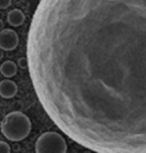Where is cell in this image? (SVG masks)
<instances>
[{"label": "cell", "instance_id": "2", "mask_svg": "<svg viewBox=\"0 0 146 153\" xmlns=\"http://www.w3.org/2000/svg\"><path fill=\"white\" fill-rule=\"evenodd\" d=\"M31 120L21 111L9 112L1 121L2 134L11 141H21L25 139L31 132Z\"/></svg>", "mask_w": 146, "mask_h": 153}, {"label": "cell", "instance_id": "10", "mask_svg": "<svg viewBox=\"0 0 146 153\" xmlns=\"http://www.w3.org/2000/svg\"><path fill=\"white\" fill-rule=\"evenodd\" d=\"M3 51H4V50H2V49L0 48V61L2 60L3 56H4V53H3Z\"/></svg>", "mask_w": 146, "mask_h": 153}, {"label": "cell", "instance_id": "8", "mask_svg": "<svg viewBox=\"0 0 146 153\" xmlns=\"http://www.w3.org/2000/svg\"><path fill=\"white\" fill-rule=\"evenodd\" d=\"M11 148L8 143L4 141H0V153H10Z\"/></svg>", "mask_w": 146, "mask_h": 153}, {"label": "cell", "instance_id": "5", "mask_svg": "<svg viewBox=\"0 0 146 153\" xmlns=\"http://www.w3.org/2000/svg\"><path fill=\"white\" fill-rule=\"evenodd\" d=\"M18 87L11 79H4L0 82V97L3 99H12L16 96Z\"/></svg>", "mask_w": 146, "mask_h": 153}, {"label": "cell", "instance_id": "9", "mask_svg": "<svg viewBox=\"0 0 146 153\" xmlns=\"http://www.w3.org/2000/svg\"><path fill=\"white\" fill-rule=\"evenodd\" d=\"M11 2L12 0H0V9L3 10V9L8 8L11 5Z\"/></svg>", "mask_w": 146, "mask_h": 153}, {"label": "cell", "instance_id": "1", "mask_svg": "<svg viewBox=\"0 0 146 153\" xmlns=\"http://www.w3.org/2000/svg\"><path fill=\"white\" fill-rule=\"evenodd\" d=\"M27 60L66 135L96 152L146 153V0H40Z\"/></svg>", "mask_w": 146, "mask_h": 153}, {"label": "cell", "instance_id": "4", "mask_svg": "<svg viewBox=\"0 0 146 153\" xmlns=\"http://www.w3.org/2000/svg\"><path fill=\"white\" fill-rule=\"evenodd\" d=\"M19 38L12 29H3L0 31V48L4 51H13L17 48Z\"/></svg>", "mask_w": 146, "mask_h": 153}, {"label": "cell", "instance_id": "6", "mask_svg": "<svg viewBox=\"0 0 146 153\" xmlns=\"http://www.w3.org/2000/svg\"><path fill=\"white\" fill-rule=\"evenodd\" d=\"M8 23L13 27H19L25 22V14L20 9H13L7 15Z\"/></svg>", "mask_w": 146, "mask_h": 153}, {"label": "cell", "instance_id": "11", "mask_svg": "<svg viewBox=\"0 0 146 153\" xmlns=\"http://www.w3.org/2000/svg\"><path fill=\"white\" fill-rule=\"evenodd\" d=\"M3 26H4V23H3L2 20H0V31L3 29Z\"/></svg>", "mask_w": 146, "mask_h": 153}, {"label": "cell", "instance_id": "7", "mask_svg": "<svg viewBox=\"0 0 146 153\" xmlns=\"http://www.w3.org/2000/svg\"><path fill=\"white\" fill-rule=\"evenodd\" d=\"M0 72L6 78H12L17 74V65L13 61H5L0 66Z\"/></svg>", "mask_w": 146, "mask_h": 153}, {"label": "cell", "instance_id": "3", "mask_svg": "<svg viewBox=\"0 0 146 153\" xmlns=\"http://www.w3.org/2000/svg\"><path fill=\"white\" fill-rule=\"evenodd\" d=\"M67 150L68 146L65 138L54 131L41 134L35 143V151L37 153H65Z\"/></svg>", "mask_w": 146, "mask_h": 153}]
</instances>
